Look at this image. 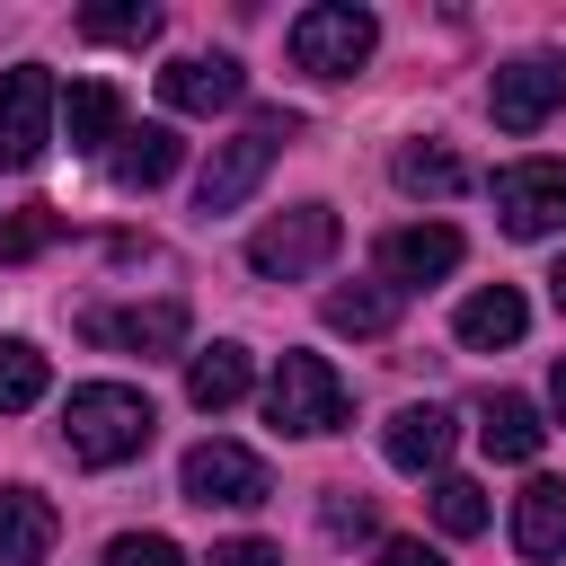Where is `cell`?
<instances>
[{
  "mask_svg": "<svg viewBox=\"0 0 566 566\" xmlns=\"http://www.w3.org/2000/svg\"><path fill=\"white\" fill-rule=\"evenodd\" d=\"M150 424H159L150 398L124 389V380H88V389L62 398V442H71L80 469H115V460H133V451L150 442Z\"/></svg>",
  "mask_w": 566,
  "mask_h": 566,
  "instance_id": "1",
  "label": "cell"
},
{
  "mask_svg": "<svg viewBox=\"0 0 566 566\" xmlns=\"http://www.w3.org/2000/svg\"><path fill=\"white\" fill-rule=\"evenodd\" d=\"M292 133H301V115H283V106H274V115H256L248 133L212 142V159H203V177H195V203H203V212H239V203L256 195V177L283 159V142H292Z\"/></svg>",
  "mask_w": 566,
  "mask_h": 566,
  "instance_id": "2",
  "label": "cell"
},
{
  "mask_svg": "<svg viewBox=\"0 0 566 566\" xmlns=\"http://www.w3.org/2000/svg\"><path fill=\"white\" fill-rule=\"evenodd\" d=\"M371 44H380V27H371V9H354V0H318V9L292 18V62H301L310 80H354V71L371 62Z\"/></svg>",
  "mask_w": 566,
  "mask_h": 566,
  "instance_id": "3",
  "label": "cell"
},
{
  "mask_svg": "<svg viewBox=\"0 0 566 566\" xmlns=\"http://www.w3.org/2000/svg\"><path fill=\"white\" fill-rule=\"evenodd\" d=\"M265 424H274V433H336V424H345V380H336V363L283 354L274 380H265Z\"/></svg>",
  "mask_w": 566,
  "mask_h": 566,
  "instance_id": "4",
  "label": "cell"
},
{
  "mask_svg": "<svg viewBox=\"0 0 566 566\" xmlns=\"http://www.w3.org/2000/svg\"><path fill=\"white\" fill-rule=\"evenodd\" d=\"M53 115H62V88H53L44 62L0 71V168H35L44 142H53Z\"/></svg>",
  "mask_w": 566,
  "mask_h": 566,
  "instance_id": "5",
  "label": "cell"
},
{
  "mask_svg": "<svg viewBox=\"0 0 566 566\" xmlns=\"http://www.w3.org/2000/svg\"><path fill=\"white\" fill-rule=\"evenodd\" d=\"M336 212L327 203H292V212H274L256 239H248V265L256 274H274V283H292V274H318L327 256H336Z\"/></svg>",
  "mask_w": 566,
  "mask_h": 566,
  "instance_id": "6",
  "label": "cell"
},
{
  "mask_svg": "<svg viewBox=\"0 0 566 566\" xmlns=\"http://www.w3.org/2000/svg\"><path fill=\"white\" fill-rule=\"evenodd\" d=\"M177 478H186V504H203V513H212V504L248 513V504H265V495H274V478H265V460H256L248 442H195Z\"/></svg>",
  "mask_w": 566,
  "mask_h": 566,
  "instance_id": "7",
  "label": "cell"
},
{
  "mask_svg": "<svg viewBox=\"0 0 566 566\" xmlns=\"http://www.w3.org/2000/svg\"><path fill=\"white\" fill-rule=\"evenodd\" d=\"M495 221L513 239H548L566 230V159H513L495 177Z\"/></svg>",
  "mask_w": 566,
  "mask_h": 566,
  "instance_id": "8",
  "label": "cell"
},
{
  "mask_svg": "<svg viewBox=\"0 0 566 566\" xmlns=\"http://www.w3.org/2000/svg\"><path fill=\"white\" fill-rule=\"evenodd\" d=\"M566 106V53H522L495 71V124L504 133H539Z\"/></svg>",
  "mask_w": 566,
  "mask_h": 566,
  "instance_id": "9",
  "label": "cell"
},
{
  "mask_svg": "<svg viewBox=\"0 0 566 566\" xmlns=\"http://www.w3.org/2000/svg\"><path fill=\"white\" fill-rule=\"evenodd\" d=\"M451 265H460V230H451V221H407V230L380 239V274H389L398 301H407L416 283H442Z\"/></svg>",
  "mask_w": 566,
  "mask_h": 566,
  "instance_id": "10",
  "label": "cell"
},
{
  "mask_svg": "<svg viewBox=\"0 0 566 566\" xmlns=\"http://www.w3.org/2000/svg\"><path fill=\"white\" fill-rule=\"evenodd\" d=\"M88 345H124V354H177L186 345V301H150V310H88L80 318Z\"/></svg>",
  "mask_w": 566,
  "mask_h": 566,
  "instance_id": "11",
  "label": "cell"
},
{
  "mask_svg": "<svg viewBox=\"0 0 566 566\" xmlns=\"http://www.w3.org/2000/svg\"><path fill=\"white\" fill-rule=\"evenodd\" d=\"M159 97H168L177 115H212V106H239V97H248V71H239L230 53H186V62L159 71Z\"/></svg>",
  "mask_w": 566,
  "mask_h": 566,
  "instance_id": "12",
  "label": "cell"
},
{
  "mask_svg": "<svg viewBox=\"0 0 566 566\" xmlns=\"http://www.w3.org/2000/svg\"><path fill=\"white\" fill-rule=\"evenodd\" d=\"M451 442H460V424H451V407H398L389 424H380V451H389V469H407V478H424V469H442L451 460Z\"/></svg>",
  "mask_w": 566,
  "mask_h": 566,
  "instance_id": "13",
  "label": "cell"
},
{
  "mask_svg": "<svg viewBox=\"0 0 566 566\" xmlns=\"http://www.w3.org/2000/svg\"><path fill=\"white\" fill-rule=\"evenodd\" d=\"M62 539V513L35 486H0V566H44Z\"/></svg>",
  "mask_w": 566,
  "mask_h": 566,
  "instance_id": "14",
  "label": "cell"
},
{
  "mask_svg": "<svg viewBox=\"0 0 566 566\" xmlns=\"http://www.w3.org/2000/svg\"><path fill=\"white\" fill-rule=\"evenodd\" d=\"M177 159H186V142H177L168 124H124V142L106 150V168H115V186H124V195L168 186V177H177Z\"/></svg>",
  "mask_w": 566,
  "mask_h": 566,
  "instance_id": "15",
  "label": "cell"
},
{
  "mask_svg": "<svg viewBox=\"0 0 566 566\" xmlns=\"http://www.w3.org/2000/svg\"><path fill=\"white\" fill-rule=\"evenodd\" d=\"M62 133H71L80 159L115 150V142H124V88H115V80H80V88L62 97Z\"/></svg>",
  "mask_w": 566,
  "mask_h": 566,
  "instance_id": "16",
  "label": "cell"
},
{
  "mask_svg": "<svg viewBox=\"0 0 566 566\" xmlns=\"http://www.w3.org/2000/svg\"><path fill=\"white\" fill-rule=\"evenodd\" d=\"M522 327H531V301L513 283H486V292L460 301V345L469 354H504V345H522Z\"/></svg>",
  "mask_w": 566,
  "mask_h": 566,
  "instance_id": "17",
  "label": "cell"
},
{
  "mask_svg": "<svg viewBox=\"0 0 566 566\" xmlns=\"http://www.w3.org/2000/svg\"><path fill=\"white\" fill-rule=\"evenodd\" d=\"M513 548L522 557H566V478H531L513 495Z\"/></svg>",
  "mask_w": 566,
  "mask_h": 566,
  "instance_id": "18",
  "label": "cell"
},
{
  "mask_svg": "<svg viewBox=\"0 0 566 566\" xmlns=\"http://www.w3.org/2000/svg\"><path fill=\"white\" fill-rule=\"evenodd\" d=\"M248 380H256V371H248V345H203V354L186 363V398H195L203 416L239 407V398H248Z\"/></svg>",
  "mask_w": 566,
  "mask_h": 566,
  "instance_id": "19",
  "label": "cell"
},
{
  "mask_svg": "<svg viewBox=\"0 0 566 566\" xmlns=\"http://www.w3.org/2000/svg\"><path fill=\"white\" fill-rule=\"evenodd\" d=\"M478 442H486L495 460H539L548 424H539V407H531V398H513V389H504V398H486V407H478Z\"/></svg>",
  "mask_w": 566,
  "mask_h": 566,
  "instance_id": "20",
  "label": "cell"
},
{
  "mask_svg": "<svg viewBox=\"0 0 566 566\" xmlns=\"http://www.w3.org/2000/svg\"><path fill=\"white\" fill-rule=\"evenodd\" d=\"M318 310H327L336 336H389V327H398V292H389V283H336Z\"/></svg>",
  "mask_w": 566,
  "mask_h": 566,
  "instance_id": "21",
  "label": "cell"
},
{
  "mask_svg": "<svg viewBox=\"0 0 566 566\" xmlns=\"http://www.w3.org/2000/svg\"><path fill=\"white\" fill-rule=\"evenodd\" d=\"M389 177H398V186H407V195H433V203H442V195H460V186H469V168H460V159H451V150H442V142H407V150H398V159H389Z\"/></svg>",
  "mask_w": 566,
  "mask_h": 566,
  "instance_id": "22",
  "label": "cell"
},
{
  "mask_svg": "<svg viewBox=\"0 0 566 566\" xmlns=\"http://www.w3.org/2000/svg\"><path fill=\"white\" fill-rule=\"evenodd\" d=\"M80 35L88 44H150L159 35V9L150 0H97V9H80Z\"/></svg>",
  "mask_w": 566,
  "mask_h": 566,
  "instance_id": "23",
  "label": "cell"
},
{
  "mask_svg": "<svg viewBox=\"0 0 566 566\" xmlns=\"http://www.w3.org/2000/svg\"><path fill=\"white\" fill-rule=\"evenodd\" d=\"M44 354L27 345V336H0V416H18V407H35L44 398Z\"/></svg>",
  "mask_w": 566,
  "mask_h": 566,
  "instance_id": "24",
  "label": "cell"
},
{
  "mask_svg": "<svg viewBox=\"0 0 566 566\" xmlns=\"http://www.w3.org/2000/svg\"><path fill=\"white\" fill-rule=\"evenodd\" d=\"M433 522H442L451 539L486 531V486H478V478H442V486H433Z\"/></svg>",
  "mask_w": 566,
  "mask_h": 566,
  "instance_id": "25",
  "label": "cell"
},
{
  "mask_svg": "<svg viewBox=\"0 0 566 566\" xmlns=\"http://www.w3.org/2000/svg\"><path fill=\"white\" fill-rule=\"evenodd\" d=\"M53 239H62V212H44V203H35V212H18V221L0 230V265L35 256V248H53Z\"/></svg>",
  "mask_w": 566,
  "mask_h": 566,
  "instance_id": "26",
  "label": "cell"
},
{
  "mask_svg": "<svg viewBox=\"0 0 566 566\" xmlns=\"http://www.w3.org/2000/svg\"><path fill=\"white\" fill-rule=\"evenodd\" d=\"M106 566H186V548L159 539V531H124V539L106 548Z\"/></svg>",
  "mask_w": 566,
  "mask_h": 566,
  "instance_id": "27",
  "label": "cell"
},
{
  "mask_svg": "<svg viewBox=\"0 0 566 566\" xmlns=\"http://www.w3.org/2000/svg\"><path fill=\"white\" fill-rule=\"evenodd\" d=\"M327 539H371V504H363L354 486L327 495Z\"/></svg>",
  "mask_w": 566,
  "mask_h": 566,
  "instance_id": "28",
  "label": "cell"
},
{
  "mask_svg": "<svg viewBox=\"0 0 566 566\" xmlns=\"http://www.w3.org/2000/svg\"><path fill=\"white\" fill-rule=\"evenodd\" d=\"M203 566H283V557H274L265 539H221V548H212Z\"/></svg>",
  "mask_w": 566,
  "mask_h": 566,
  "instance_id": "29",
  "label": "cell"
},
{
  "mask_svg": "<svg viewBox=\"0 0 566 566\" xmlns=\"http://www.w3.org/2000/svg\"><path fill=\"white\" fill-rule=\"evenodd\" d=\"M380 566H451V557L424 548V539H380Z\"/></svg>",
  "mask_w": 566,
  "mask_h": 566,
  "instance_id": "30",
  "label": "cell"
},
{
  "mask_svg": "<svg viewBox=\"0 0 566 566\" xmlns=\"http://www.w3.org/2000/svg\"><path fill=\"white\" fill-rule=\"evenodd\" d=\"M548 407H557V424H566V354H557V371H548Z\"/></svg>",
  "mask_w": 566,
  "mask_h": 566,
  "instance_id": "31",
  "label": "cell"
},
{
  "mask_svg": "<svg viewBox=\"0 0 566 566\" xmlns=\"http://www.w3.org/2000/svg\"><path fill=\"white\" fill-rule=\"evenodd\" d=\"M548 301H557V310H566V256H557V265H548Z\"/></svg>",
  "mask_w": 566,
  "mask_h": 566,
  "instance_id": "32",
  "label": "cell"
}]
</instances>
